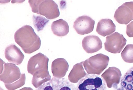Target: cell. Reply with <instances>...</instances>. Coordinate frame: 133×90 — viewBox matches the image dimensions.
<instances>
[{
  "label": "cell",
  "mask_w": 133,
  "mask_h": 90,
  "mask_svg": "<svg viewBox=\"0 0 133 90\" xmlns=\"http://www.w3.org/2000/svg\"><path fill=\"white\" fill-rule=\"evenodd\" d=\"M51 30L54 35L59 37L66 36L69 32L68 23L62 19L54 21L51 25Z\"/></svg>",
  "instance_id": "16"
},
{
  "label": "cell",
  "mask_w": 133,
  "mask_h": 90,
  "mask_svg": "<svg viewBox=\"0 0 133 90\" xmlns=\"http://www.w3.org/2000/svg\"><path fill=\"white\" fill-rule=\"evenodd\" d=\"M84 61L75 64L73 67L68 76V79L72 83H77L86 75L84 68Z\"/></svg>",
  "instance_id": "17"
},
{
  "label": "cell",
  "mask_w": 133,
  "mask_h": 90,
  "mask_svg": "<svg viewBox=\"0 0 133 90\" xmlns=\"http://www.w3.org/2000/svg\"><path fill=\"white\" fill-rule=\"evenodd\" d=\"M126 42L127 40L123 35L116 32L106 37V41L104 43L105 49L111 53H120Z\"/></svg>",
  "instance_id": "7"
},
{
  "label": "cell",
  "mask_w": 133,
  "mask_h": 90,
  "mask_svg": "<svg viewBox=\"0 0 133 90\" xmlns=\"http://www.w3.org/2000/svg\"><path fill=\"white\" fill-rule=\"evenodd\" d=\"M114 18L120 24H127L133 20V2H125L116 10Z\"/></svg>",
  "instance_id": "9"
},
{
  "label": "cell",
  "mask_w": 133,
  "mask_h": 90,
  "mask_svg": "<svg viewBox=\"0 0 133 90\" xmlns=\"http://www.w3.org/2000/svg\"><path fill=\"white\" fill-rule=\"evenodd\" d=\"M115 90H133V67L124 75L121 80L120 87Z\"/></svg>",
  "instance_id": "18"
},
{
  "label": "cell",
  "mask_w": 133,
  "mask_h": 90,
  "mask_svg": "<svg viewBox=\"0 0 133 90\" xmlns=\"http://www.w3.org/2000/svg\"><path fill=\"white\" fill-rule=\"evenodd\" d=\"M36 90H76L75 86L65 78L53 77Z\"/></svg>",
  "instance_id": "8"
},
{
  "label": "cell",
  "mask_w": 133,
  "mask_h": 90,
  "mask_svg": "<svg viewBox=\"0 0 133 90\" xmlns=\"http://www.w3.org/2000/svg\"><path fill=\"white\" fill-rule=\"evenodd\" d=\"M25 73H22L21 74L20 79L16 82L10 85H7V84H4V85L6 88L8 90H15L25 85Z\"/></svg>",
  "instance_id": "20"
},
{
  "label": "cell",
  "mask_w": 133,
  "mask_h": 90,
  "mask_svg": "<svg viewBox=\"0 0 133 90\" xmlns=\"http://www.w3.org/2000/svg\"><path fill=\"white\" fill-rule=\"evenodd\" d=\"M109 62L108 56L98 54L84 61L83 66L88 74L99 75L107 68Z\"/></svg>",
  "instance_id": "4"
},
{
  "label": "cell",
  "mask_w": 133,
  "mask_h": 90,
  "mask_svg": "<svg viewBox=\"0 0 133 90\" xmlns=\"http://www.w3.org/2000/svg\"><path fill=\"white\" fill-rule=\"evenodd\" d=\"M21 76L19 68L15 64L5 63L3 61L1 63L0 80L4 84L10 85L19 80Z\"/></svg>",
  "instance_id": "6"
},
{
  "label": "cell",
  "mask_w": 133,
  "mask_h": 90,
  "mask_svg": "<svg viewBox=\"0 0 133 90\" xmlns=\"http://www.w3.org/2000/svg\"><path fill=\"white\" fill-rule=\"evenodd\" d=\"M126 33L128 37L130 38L133 37V21L127 25Z\"/></svg>",
  "instance_id": "21"
},
{
  "label": "cell",
  "mask_w": 133,
  "mask_h": 90,
  "mask_svg": "<svg viewBox=\"0 0 133 90\" xmlns=\"http://www.w3.org/2000/svg\"><path fill=\"white\" fill-rule=\"evenodd\" d=\"M14 38L16 43L25 53H33L39 49L41 46L40 38L30 26L26 25L18 29Z\"/></svg>",
  "instance_id": "2"
},
{
  "label": "cell",
  "mask_w": 133,
  "mask_h": 90,
  "mask_svg": "<svg viewBox=\"0 0 133 90\" xmlns=\"http://www.w3.org/2000/svg\"><path fill=\"white\" fill-rule=\"evenodd\" d=\"M19 90H33V89L31 87H25Z\"/></svg>",
  "instance_id": "22"
},
{
  "label": "cell",
  "mask_w": 133,
  "mask_h": 90,
  "mask_svg": "<svg viewBox=\"0 0 133 90\" xmlns=\"http://www.w3.org/2000/svg\"><path fill=\"white\" fill-rule=\"evenodd\" d=\"M122 59L128 63H133V44L126 45L121 53Z\"/></svg>",
  "instance_id": "19"
},
{
  "label": "cell",
  "mask_w": 133,
  "mask_h": 90,
  "mask_svg": "<svg viewBox=\"0 0 133 90\" xmlns=\"http://www.w3.org/2000/svg\"><path fill=\"white\" fill-rule=\"evenodd\" d=\"M1 90H4L3 89H2V88L1 87Z\"/></svg>",
  "instance_id": "23"
},
{
  "label": "cell",
  "mask_w": 133,
  "mask_h": 90,
  "mask_svg": "<svg viewBox=\"0 0 133 90\" xmlns=\"http://www.w3.org/2000/svg\"><path fill=\"white\" fill-rule=\"evenodd\" d=\"M76 90H106V84L99 76L87 74L79 81Z\"/></svg>",
  "instance_id": "5"
},
{
  "label": "cell",
  "mask_w": 133,
  "mask_h": 90,
  "mask_svg": "<svg viewBox=\"0 0 133 90\" xmlns=\"http://www.w3.org/2000/svg\"><path fill=\"white\" fill-rule=\"evenodd\" d=\"M116 30V26L110 19H103L99 21L96 31L98 34L105 37L111 34Z\"/></svg>",
  "instance_id": "15"
},
{
  "label": "cell",
  "mask_w": 133,
  "mask_h": 90,
  "mask_svg": "<svg viewBox=\"0 0 133 90\" xmlns=\"http://www.w3.org/2000/svg\"><path fill=\"white\" fill-rule=\"evenodd\" d=\"M49 59L45 55L39 53L29 59L27 71L33 75L32 85L37 88L45 83L51 79L48 70Z\"/></svg>",
  "instance_id": "1"
},
{
  "label": "cell",
  "mask_w": 133,
  "mask_h": 90,
  "mask_svg": "<svg viewBox=\"0 0 133 90\" xmlns=\"http://www.w3.org/2000/svg\"><path fill=\"white\" fill-rule=\"evenodd\" d=\"M32 12L45 17L49 20L59 17L60 12L58 5L54 1H29Z\"/></svg>",
  "instance_id": "3"
},
{
  "label": "cell",
  "mask_w": 133,
  "mask_h": 90,
  "mask_svg": "<svg viewBox=\"0 0 133 90\" xmlns=\"http://www.w3.org/2000/svg\"><path fill=\"white\" fill-rule=\"evenodd\" d=\"M83 49L88 53L96 52L102 48V42L98 36L90 35L83 38L82 42Z\"/></svg>",
  "instance_id": "13"
},
{
  "label": "cell",
  "mask_w": 133,
  "mask_h": 90,
  "mask_svg": "<svg viewBox=\"0 0 133 90\" xmlns=\"http://www.w3.org/2000/svg\"><path fill=\"white\" fill-rule=\"evenodd\" d=\"M95 21L87 15L79 17L75 21L74 28L77 34L81 35L87 34L93 31Z\"/></svg>",
  "instance_id": "10"
},
{
  "label": "cell",
  "mask_w": 133,
  "mask_h": 90,
  "mask_svg": "<svg viewBox=\"0 0 133 90\" xmlns=\"http://www.w3.org/2000/svg\"><path fill=\"white\" fill-rule=\"evenodd\" d=\"M121 76L120 70L118 68L115 67H111L105 71L101 75V77L106 83L109 88L113 87L115 90L118 89Z\"/></svg>",
  "instance_id": "11"
},
{
  "label": "cell",
  "mask_w": 133,
  "mask_h": 90,
  "mask_svg": "<svg viewBox=\"0 0 133 90\" xmlns=\"http://www.w3.org/2000/svg\"><path fill=\"white\" fill-rule=\"evenodd\" d=\"M5 56L9 62L16 65L21 64L25 58L19 48L14 44L8 45L6 48Z\"/></svg>",
  "instance_id": "12"
},
{
  "label": "cell",
  "mask_w": 133,
  "mask_h": 90,
  "mask_svg": "<svg viewBox=\"0 0 133 90\" xmlns=\"http://www.w3.org/2000/svg\"><path fill=\"white\" fill-rule=\"evenodd\" d=\"M69 65L66 60L64 58L56 59L52 62L51 72L54 77L62 78L65 76L69 70Z\"/></svg>",
  "instance_id": "14"
}]
</instances>
